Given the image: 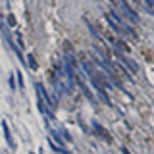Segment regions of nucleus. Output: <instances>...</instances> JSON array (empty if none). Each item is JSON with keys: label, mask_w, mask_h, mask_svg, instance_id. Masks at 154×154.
Instances as JSON below:
<instances>
[{"label": "nucleus", "mask_w": 154, "mask_h": 154, "mask_svg": "<svg viewBox=\"0 0 154 154\" xmlns=\"http://www.w3.org/2000/svg\"><path fill=\"white\" fill-rule=\"evenodd\" d=\"M112 2H114L116 6L119 8V12H122L123 16H125V17L129 19V21H133V23H135V21H137V19H139V17H137V14H135L133 10L129 8V4L125 2V0H112Z\"/></svg>", "instance_id": "obj_1"}, {"label": "nucleus", "mask_w": 154, "mask_h": 154, "mask_svg": "<svg viewBox=\"0 0 154 154\" xmlns=\"http://www.w3.org/2000/svg\"><path fill=\"white\" fill-rule=\"evenodd\" d=\"M106 19H108V21L112 23V27H114V29H118L119 33H127V31H129V29L123 25V21H122V19H119L118 16H116L114 12H106Z\"/></svg>", "instance_id": "obj_2"}, {"label": "nucleus", "mask_w": 154, "mask_h": 154, "mask_svg": "<svg viewBox=\"0 0 154 154\" xmlns=\"http://www.w3.org/2000/svg\"><path fill=\"white\" fill-rule=\"evenodd\" d=\"M108 67H110V71H112V73H114L116 77H122V79H131L127 71H125V69H123V67L119 66V64H116V62H110Z\"/></svg>", "instance_id": "obj_3"}, {"label": "nucleus", "mask_w": 154, "mask_h": 154, "mask_svg": "<svg viewBox=\"0 0 154 154\" xmlns=\"http://www.w3.org/2000/svg\"><path fill=\"white\" fill-rule=\"evenodd\" d=\"M37 93H38V98H41V110L45 112V110H50V102H48V96L45 93V89H42V85H37Z\"/></svg>", "instance_id": "obj_4"}, {"label": "nucleus", "mask_w": 154, "mask_h": 154, "mask_svg": "<svg viewBox=\"0 0 154 154\" xmlns=\"http://www.w3.org/2000/svg\"><path fill=\"white\" fill-rule=\"evenodd\" d=\"M94 129H96V133H98V135H102V137L106 139V141H110V135H108V133H106V131H104V129H102V127H100V125H94Z\"/></svg>", "instance_id": "obj_5"}, {"label": "nucleus", "mask_w": 154, "mask_h": 154, "mask_svg": "<svg viewBox=\"0 0 154 154\" xmlns=\"http://www.w3.org/2000/svg\"><path fill=\"white\" fill-rule=\"evenodd\" d=\"M29 66H31V67H33V69H35V67H37V64H35V60H33V58H31V56H29Z\"/></svg>", "instance_id": "obj_6"}, {"label": "nucleus", "mask_w": 154, "mask_h": 154, "mask_svg": "<svg viewBox=\"0 0 154 154\" xmlns=\"http://www.w3.org/2000/svg\"><path fill=\"white\" fill-rule=\"evenodd\" d=\"M8 23H10V25H16V19H14L12 16H10V17H8Z\"/></svg>", "instance_id": "obj_7"}, {"label": "nucleus", "mask_w": 154, "mask_h": 154, "mask_svg": "<svg viewBox=\"0 0 154 154\" xmlns=\"http://www.w3.org/2000/svg\"><path fill=\"white\" fill-rule=\"evenodd\" d=\"M133 2H137V4H141V0H133Z\"/></svg>", "instance_id": "obj_8"}]
</instances>
